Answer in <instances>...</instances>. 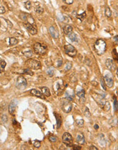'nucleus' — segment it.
<instances>
[{"mask_svg": "<svg viewBox=\"0 0 118 150\" xmlns=\"http://www.w3.org/2000/svg\"><path fill=\"white\" fill-rule=\"evenodd\" d=\"M24 26L25 29L27 30V31L31 34V35H36V34L38 33V31H37L36 27L34 26L32 24L29 23H24Z\"/></svg>", "mask_w": 118, "mask_h": 150, "instance_id": "obj_11", "label": "nucleus"}, {"mask_svg": "<svg viewBox=\"0 0 118 150\" xmlns=\"http://www.w3.org/2000/svg\"><path fill=\"white\" fill-rule=\"evenodd\" d=\"M118 35H116L115 37H114V41H115V43H116V44L118 43Z\"/></svg>", "mask_w": 118, "mask_h": 150, "instance_id": "obj_44", "label": "nucleus"}, {"mask_svg": "<svg viewBox=\"0 0 118 150\" xmlns=\"http://www.w3.org/2000/svg\"><path fill=\"white\" fill-rule=\"evenodd\" d=\"M63 1H64L66 4H68V5H71V4H72V3H73L74 0H63Z\"/></svg>", "mask_w": 118, "mask_h": 150, "instance_id": "obj_39", "label": "nucleus"}, {"mask_svg": "<svg viewBox=\"0 0 118 150\" xmlns=\"http://www.w3.org/2000/svg\"><path fill=\"white\" fill-rule=\"evenodd\" d=\"M49 140L52 143H55L57 141V138L55 136H51L49 137Z\"/></svg>", "mask_w": 118, "mask_h": 150, "instance_id": "obj_38", "label": "nucleus"}, {"mask_svg": "<svg viewBox=\"0 0 118 150\" xmlns=\"http://www.w3.org/2000/svg\"><path fill=\"white\" fill-rule=\"evenodd\" d=\"M62 141H63V143H65L66 145L70 146L72 143V135L70 133H68V132H65L63 134V136H62Z\"/></svg>", "mask_w": 118, "mask_h": 150, "instance_id": "obj_9", "label": "nucleus"}, {"mask_svg": "<svg viewBox=\"0 0 118 150\" xmlns=\"http://www.w3.org/2000/svg\"><path fill=\"white\" fill-rule=\"evenodd\" d=\"M76 124L78 127L82 128L83 126V124H84V121L83 119H76Z\"/></svg>", "mask_w": 118, "mask_h": 150, "instance_id": "obj_32", "label": "nucleus"}, {"mask_svg": "<svg viewBox=\"0 0 118 150\" xmlns=\"http://www.w3.org/2000/svg\"><path fill=\"white\" fill-rule=\"evenodd\" d=\"M46 73L50 77H53L54 76V74H55V70H54V68H53V67H48V68L46 70Z\"/></svg>", "mask_w": 118, "mask_h": 150, "instance_id": "obj_21", "label": "nucleus"}, {"mask_svg": "<svg viewBox=\"0 0 118 150\" xmlns=\"http://www.w3.org/2000/svg\"><path fill=\"white\" fill-rule=\"evenodd\" d=\"M40 145H41V143H40V141H35V142L34 143V146L35 147H36V148H39L40 147Z\"/></svg>", "mask_w": 118, "mask_h": 150, "instance_id": "obj_35", "label": "nucleus"}, {"mask_svg": "<svg viewBox=\"0 0 118 150\" xmlns=\"http://www.w3.org/2000/svg\"><path fill=\"white\" fill-rule=\"evenodd\" d=\"M84 113H85V116L87 117H90L91 116V114H90V110H89V109H88L87 107H85Z\"/></svg>", "mask_w": 118, "mask_h": 150, "instance_id": "obj_36", "label": "nucleus"}, {"mask_svg": "<svg viewBox=\"0 0 118 150\" xmlns=\"http://www.w3.org/2000/svg\"><path fill=\"white\" fill-rule=\"evenodd\" d=\"M26 65L28 67V68L32 70H39L42 67V64L39 61L33 59L27 60L26 62Z\"/></svg>", "mask_w": 118, "mask_h": 150, "instance_id": "obj_4", "label": "nucleus"}, {"mask_svg": "<svg viewBox=\"0 0 118 150\" xmlns=\"http://www.w3.org/2000/svg\"><path fill=\"white\" fill-rule=\"evenodd\" d=\"M81 148L79 146H74V147L73 148V150H81Z\"/></svg>", "mask_w": 118, "mask_h": 150, "instance_id": "obj_45", "label": "nucleus"}, {"mask_svg": "<svg viewBox=\"0 0 118 150\" xmlns=\"http://www.w3.org/2000/svg\"><path fill=\"white\" fill-rule=\"evenodd\" d=\"M40 89L42 91V94L47 97H49L51 96V92H50V90L48 87H42L40 88Z\"/></svg>", "mask_w": 118, "mask_h": 150, "instance_id": "obj_19", "label": "nucleus"}, {"mask_svg": "<svg viewBox=\"0 0 118 150\" xmlns=\"http://www.w3.org/2000/svg\"><path fill=\"white\" fill-rule=\"evenodd\" d=\"M27 86V81L25 77L22 76H19L17 78V82H16V87L18 89L22 90L25 89Z\"/></svg>", "mask_w": 118, "mask_h": 150, "instance_id": "obj_5", "label": "nucleus"}, {"mask_svg": "<svg viewBox=\"0 0 118 150\" xmlns=\"http://www.w3.org/2000/svg\"><path fill=\"white\" fill-rule=\"evenodd\" d=\"M87 17V15H86V13H85V12H83V13L81 14H76V18H77L78 19L82 21H83L85 19V18Z\"/></svg>", "mask_w": 118, "mask_h": 150, "instance_id": "obj_24", "label": "nucleus"}, {"mask_svg": "<svg viewBox=\"0 0 118 150\" xmlns=\"http://www.w3.org/2000/svg\"><path fill=\"white\" fill-rule=\"evenodd\" d=\"M100 83H101L102 84V87H103V89H104V90H106L107 89H106V87H105V85L104 84V81H102V80H100Z\"/></svg>", "mask_w": 118, "mask_h": 150, "instance_id": "obj_43", "label": "nucleus"}, {"mask_svg": "<svg viewBox=\"0 0 118 150\" xmlns=\"http://www.w3.org/2000/svg\"><path fill=\"white\" fill-rule=\"evenodd\" d=\"M30 93H31V95H34L35 96L38 97V98H42V99H45V96L42 94V93H41L40 91L37 90V89H31L30 91Z\"/></svg>", "mask_w": 118, "mask_h": 150, "instance_id": "obj_16", "label": "nucleus"}, {"mask_svg": "<svg viewBox=\"0 0 118 150\" xmlns=\"http://www.w3.org/2000/svg\"><path fill=\"white\" fill-rule=\"evenodd\" d=\"M48 32H49V34H51V36L53 37V38H55V39H57V38H59V32L57 30V29L55 28L53 26H51L48 28Z\"/></svg>", "mask_w": 118, "mask_h": 150, "instance_id": "obj_14", "label": "nucleus"}, {"mask_svg": "<svg viewBox=\"0 0 118 150\" xmlns=\"http://www.w3.org/2000/svg\"><path fill=\"white\" fill-rule=\"evenodd\" d=\"M64 50L65 53L67 54L68 55H69L70 57H75L76 54H77V51H76V48H74L72 45L70 44L64 46Z\"/></svg>", "mask_w": 118, "mask_h": 150, "instance_id": "obj_7", "label": "nucleus"}, {"mask_svg": "<svg viewBox=\"0 0 118 150\" xmlns=\"http://www.w3.org/2000/svg\"><path fill=\"white\" fill-rule=\"evenodd\" d=\"M104 80L105 84L107 85V87H112L113 86V79H112V77L110 76L109 74H106L104 77Z\"/></svg>", "mask_w": 118, "mask_h": 150, "instance_id": "obj_13", "label": "nucleus"}, {"mask_svg": "<svg viewBox=\"0 0 118 150\" xmlns=\"http://www.w3.org/2000/svg\"><path fill=\"white\" fill-rule=\"evenodd\" d=\"M62 110L66 113H70V111L72 110V105L71 104V102L69 100H66L62 102Z\"/></svg>", "mask_w": 118, "mask_h": 150, "instance_id": "obj_8", "label": "nucleus"}, {"mask_svg": "<svg viewBox=\"0 0 118 150\" xmlns=\"http://www.w3.org/2000/svg\"><path fill=\"white\" fill-rule=\"evenodd\" d=\"M93 97H94V99L96 100L98 105H100V107L102 108H103L104 104H105V100H104V97H105V94L104 93H96L94 92V93L93 94Z\"/></svg>", "mask_w": 118, "mask_h": 150, "instance_id": "obj_6", "label": "nucleus"}, {"mask_svg": "<svg viewBox=\"0 0 118 150\" xmlns=\"http://www.w3.org/2000/svg\"><path fill=\"white\" fill-rule=\"evenodd\" d=\"M110 108H111V106H110L109 103L108 102H105L104 107H103V109H104V110H106V111H108V110L110 109Z\"/></svg>", "mask_w": 118, "mask_h": 150, "instance_id": "obj_34", "label": "nucleus"}, {"mask_svg": "<svg viewBox=\"0 0 118 150\" xmlns=\"http://www.w3.org/2000/svg\"><path fill=\"white\" fill-rule=\"evenodd\" d=\"M90 150H98V148L94 145H92L91 147H90Z\"/></svg>", "mask_w": 118, "mask_h": 150, "instance_id": "obj_42", "label": "nucleus"}, {"mask_svg": "<svg viewBox=\"0 0 118 150\" xmlns=\"http://www.w3.org/2000/svg\"><path fill=\"white\" fill-rule=\"evenodd\" d=\"M63 64V60L62 58H58L55 60V66L57 68H59L60 66H62Z\"/></svg>", "mask_w": 118, "mask_h": 150, "instance_id": "obj_25", "label": "nucleus"}, {"mask_svg": "<svg viewBox=\"0 0 118 150\" xmlns=\"http://www.w3.org/2000/svg\"><path fill=\"white\" fill-rule=\"evenodd\" d=\"M76 141L78 142V143L80 145H84L85 140V137L83 134L82 133L77 134L76 135Z\"/></svg>", "mask_w": 118, "mask_h": 150, "instance_id": "obj_17", "label": "nucleus"}, {"mask_svg": "<svg viewBox=\"0 0 118 150\" xmlns=\"http://www.w3.org/2000/svg\"><path fill=\"white\" fill-rule=\"evenodd\" d=\"M104 13H105V16L108 18H110V17H111V15H112V12H111V10L110 9V8L109 7H107L106 8H105V12H104Z\"/></svg>", "mask_w": 118, "mask_h": 150, "instance_id": "obj_27", "label": "nucleus"}, {"mask_svg": "<svg viewBox=\"0 0 118 150\" xmlns=\"http://www.w3.org/2000/svg\"><path fill=\"white\" fill-rule=\"evenodd\" d=\"M94 49L98 55H102L104 53L107 49V43L102 39L99 38L94 44Z\"/></svg>", "mask_w": 118, "mask_h": 150, "instance_id": "obj_1", "label": "nucleus"}, {"mask_svg": "<svg viewBox=\"0 0 118 150\" xmlns=\"http://www.w3.org/2000/svg\"><path fill=\"white\" fill-rule=\"evenodd\" d=\"M68 37H69V39H70L72 42L73 43H77L78 42V37L76 35V34L74 33H70L69 35H68Z\"/></svg>", "mask_w": 118, "mask_h": 150, "instance_id": "obj_20", "label": "nucleus"}, {"mask_svg": "<svg viewBox=\"0 0 118 150\" xmlns=\"http://www.w3.org/2000/svg\"><path fill=\"white\" fill-rule=\"evenodd\" d=\"M1 119H2V122H7V119H8V117H7L6 115H3L2 117H1Z\"/></svg>", "mask_w": 118, "mask_h": 150, "instance_id": "obj_41", "label": "nucleus"}, {"mask_svg": "<svg viewBox=\"0 0 118 150\" xmlns=\"http://www.w3.org/2000/svg\"><path fill=\"white\" fill-rule=\"evenodd\" d=\"M17 104H18V101L17 100L13 99L12 100L8 107V112L10 114H13L15 111V109L17 108Z\"/></svg>", "mask_w": 118, "mask_h": 150, "instance_id": "obj_12", "label": "nucleus"}, {"mask_svg": "<svg viewBox=\"0 0 118 150\" xmlns=\"http://www.w3.org/2000/svg\"><path fill=\"white\" fill-rule=\"evenodd\" d=\"M118 100H117V98H114V110L115 112L118 111Z\"/></svg>", "mask_w": 118, "mask_h": 150, "instance_id": "obj_37", "label": "nucleus"}, {"mask_svg": "<svg viewBox=\"0 0 118 150\" xmlns=\"http://www.w3.org/2000/svg\"><path fill=\"white\" fill-rule=\"evenodd\" d=\"M98 128H99V126L97 124H96L95 126H94V128H95L96 130H98Z\"/></svg>", "mask_w": 118, "mask_h": 150, "instance_id": "obj_46", "label": "nucleus"}, {"mask_svg": "<svg viewBox=\"0 0 118 150\" xmlns=\"http://www.w3.org/2000/svg\"><path fill=\"white\" fill-rule=\"evenodd\" d=\"M6 12V9L2 6H0V14H4Z\"/></svg>", "mask_w": 118, "mask_h": 150, "instance_id": "obj_40", "label": "nucleus"}, {"mask_svg": "<svg viewBox=\"0 0 118 150\" xmlns=\"http://www.w3.org/2000/svg\"><path fill=\"white\" fill-rule=\"evenodd\" d=\"M24 73L26 74H29V75H30V76H33V75H34V72H33L29 68L25 69V70H24Z\"/></svg>", "mask_w": 118, "mask_h": 150, "instance_id": "obj_33", "label": "nucleus"}, {"mask_svg": "<svg viewBox=\"0 0 118 150\" xmlns=\"http://www.w3.org/2000/svg\"><path fill=\"white\" fill-rule=\"evenodd\" d=\"M105 65H106V67L111 72L115 71V69L117 68L115 61L111 60V59H107L106 60V62H105Z\"/></svg>", "mask_w": 118, "mask_h": 150, "instance_id": "obj_10", "label": "nucleus"}, {"mask_svg": "<svg viewBox=\"0 0 118 150\" xmlns=\"http://www.w3.org/2000/svg\"><path fill=\"white\" fill-rule=\"evenodd\" d=\"M63 30H64V34H66V35H68V36L70 33L72 32L73 27H72V26L70 25H65L64 27Z\"/></svg>", "mask_w": 118, "mask_h": 150, "instance_id": "obj_18", "label": "nucleus"}, {"mask_svg": "<svg viewBox=\"0 0 118 150\" xmlns=\"http://www.w3.org/2000/svg\"><path fill=\"white\" fill-rule=\"evenodd\" d=\"M55 117H56L57 119V128H60V126L62 124V117L61 116L58 115V114H55Z\"/></svg>", "mask_w": 118, "mask_h": 150, "instance_id": "obj_26", "label": "nucleus"}, {"mask_svg": "<svg viewBox=\"0 0 118 150\" xmlns=\"http://www.w3.org/2000/svg\"><path fill=\"white\" fill-rule=\"evenodd\" d=\"M76 95L80 99V102H83L85 100V91L84 89H80L76 91Z\"/></svg>", "mask_w": 118, "mask_h": 150, "instance_id": "obj_15", "label": "nucleus"}, {"mask_svg": "<svg viewBox=\"0 0 118 150\" xmlns=\"http://www.w3.org/2000/svg\"><path fill=\"white\" fill-rule=\"evenodd\" d=\"M72 62H68L66 64V65H65L64 70L65 71L70 70V69H71V68H72Z\"/></svg>", "mask_w": 118, "mask_h": 150, "instance_id": "obj_30", "label": "nucleus"}, {"mask_svg": "<svg viewBox=\"0 0 118 150\" xmlns=\"http://www.w3.org/2000/svg\"><path fill=\"white\" fill-rule=\"evenodd\" d=\"M23 53L24 54V55L27 57H31L33 55V52L30 49H27V50L23 51Z\"/></svg>", "mask_w": 118, "mask_h": 150, "instance_id": "obj_22", "label": "nucleus"}, {"mask_svg": "<svg viewBox=\"0 0 118 150\" xmlns=\"http://www.w3.org/2000/svg\"><path fill=\"white\" fill-rule=\"evenodd\" d=\"M0 27H1V23H0Z\"/></svg>", "mask_w": 118, "mask_h": 150, "instance_id": "obj_47", "label": "nucleus"}, {"mask_svg": "<svg viewBox=\"0 0 118 150\" xmlns=\"http://www.w3.org/2000/svg\"><path fill=\"white\" fill-rule=\"evenodd\" d=\"M47 46L42 43H36L34 45V51L38 55H45L47 52Z\"/></svg>", "mask_w": 118, "mask_h": 150, "instance_id": "obj_3", "label": "nucleus"}, {"mask_svg": "<svg viewBox=\"0 0 118 150\" xmlns=\"http://www.w3.org/2000/svg\"><path fill=\"white\" fill-rule=\"evenodd\" d=\"M24 6H25V8L27 10H30L32 8V5H31V3L30 1H26L25 4H24Z\"/></svg>", "mask_w": 118, "mask_h": 150, "instance_id": "obj_31", "label": "nucleus"}, {"mask_svg": "<svg viewBox=\"0 0 118 150\" xmlns=\"http://www.w3.org/2000/svg\"><path fill=\"white\" fill-rule=\"evenodd\" d=\"M6 63L4 60H1V61L0 62V73L2 72H3L4 69H5V67H6Z\"/></svg>", "mask_w": 118, "mask_h": 150, "instance_id": "obj_28", "label": "nucleus"}, {"mask_svg": "<svg viewBox=\"0 0 118 150\" xmlns=\"http://www.w3.org/2000/svg\"><path fill=\"white\" fill-rule=\"evenodd\" d=\"M64 84L62 80H57L53 83V90L57 96H61L64 91Z\"/></svg>", "mask_w": 118, "mask_h": 150, "instance_id": "obj_2", "label": "nucleus"}, {"mask_svg": "<svg viewBox=\"0 0 118 150\" xmlns=\"http://www.w3.org/2000/svg\"><path fill=\"white\" fill-rule=\"evenodd\" d=\"M17 43H18V40L16 39L15 38H10V46H14L16 45Z\"/></svg>", "mask_w": 118, "mask_h": 150, "instance_id": "obj_29", "label": "nucleus"}, {"mask_svg": "<svg viewBox=\"0 0 118 150\" xmlns=\"http://www.w3.org/2000/svg\"><path fill=\"white\" fill-rule=\"evenodd\" d=\"M35 10H36V12L37 14H39V15L42 14L44 12V9H43L42 6H40V5H38V6H36Z\"/></svg>", "mask_w": 118, "mask_h": 150, "instance_id": "obj_23", "label": "nucleus"}]
</instances>
